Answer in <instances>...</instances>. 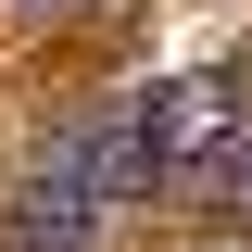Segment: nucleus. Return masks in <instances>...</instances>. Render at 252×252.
<instances>
[{
	"label": "nucleus",
	"instance_id": "f03ea898",
	"mask_svg": "<svg viewBox=\"0 0 252 252\" xmlns=\"http://www.w3.org/2000/svg\"><path fill=\"white\" fill-rule=\"evenodd\" d=\"M227 202H240V227H252V126L227 139Z\"/></svg>",
	"mask_w": 252,
	"mask_h": 252
},
{
	"label": "nucleus",
	"instance_id": "f257e3e1",
	"mask_svg": "<svg viewBox=\"0 0 252 252\" xmlns=\"http://www.w3.org/2000/svg\"><path fill=\"white\" fill-rule=\"evenodd\" d=\"M126 114H139L152 177H189V164H227V139H240V76H164V89L126 101Z\"/></svg>",
	"mask_w": 252,
	"mask_h": 252
},
{
	"label": "nucleus",
	"instance_id": "7ed1b4c3",
	"mask_svg": "<svg viewBox=\"0 0 252 252\" xmlns=\"http://www.w3.org/2000/svg\"><path fill=\"white\" fill-rule=\"evenodd\" d=\"M13 13H76V0H13Z\"/></svg>",
	"mask_w": 252,
	"mask_h": 252
},
{
	"label": "nucleus",
	"instance_id": "20e7f679",
	"mask_svg": "<svg viewBox=\"0 0 252 252\" xmlns=\"http://www.w3.org/2000/svg\"><path fill=\"white\" fill-rule=\"evenodd\" d=\"M227 252H252V240H227Z\"/></svg>",
	"mask_w": 252,
	"mask_h": 252
}]
</instances>
